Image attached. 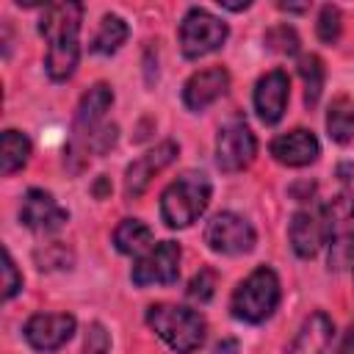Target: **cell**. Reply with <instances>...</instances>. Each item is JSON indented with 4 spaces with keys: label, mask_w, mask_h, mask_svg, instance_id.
I'll list each match as a JSON object with an SVG mask.
<instances>
[{
    "label": "cell",
    "mask_w": 354,
    "mask_h": 354,
    "mask_svg": "<svg viewBox=\"0 0 354 354\" xmlns=\"http://www.w3.org/2000/svg\"><path fill=\"white\" fill-rule=\"evenodd\" d=\"M80 3H53L44 8L39 33L47 39L44 66L53 80H69L80 58Z\"/></svg>",
    "instance_id": "6da1fadb"
},
{
    "label": "cell",
    "mask_w": 354,
    "mask_h": 354,
    "mask_svg": "<svg viewBox=\"0 0 354 354\" xmlns=\"http://www.w3.org/2000/svg\"><path fill=\"white\" fill-rule=\"evenodd\" d=\"M113 102V91L108 83H94L77 111H75V122H72V138H69V147H66V163L72 171H80L88 158H91V141L94 136L100 133V127L105 124V111L111 108Z\"/></svg>",
    "instance_id": "7a4b0ae2"
},
{
    "label": "cell",
    "mask_w": 354,
    "mask_h": 354,
    "mask_svg": "<svg viewBox=\"0 0 354 354\" xmlns=\"http://www.w3.org/2000/svg\"><path fill=\"white\" fill-rule=\"evenodd\" d=\"M147 324L155 329V335L174 348L177 354H191L202 346L205 340V318L191 310V307H180V304H152L147 310Z\"/></svg>",
    "instance_id": "3957f363"
},
{
    "label": "cell",
    "mask_w": 354,
    "mask_h": 354,
    "mask_svg": "<svg viewBox=\"0 0 354 354\" xmlns=\"http://www.w3.org/2000/svg\"><path fill=\"white\" fill-rule=\"evenodd\" d=\"M210 202V180L199 171H185L180 174L160 196V218L166 227L183 230L194 224Z\"/></svg>",
    "instance_id": "277c9868"
},
{
    "label": "cell",
    "mask_w": 354,
    "mask_h": 354,
    "mask_svg": "<svg viewBox=\"0 0 354 354\" xmlns=\"http://www.w3.org/2000/svg\"><path fill=\"white\" fill-rule=\"evenodd\" d=\"M279 304V277L268 266H257L235 290L230 299V310L238 321L246 324H263L274 315Z\"/></svg>",
    "instance_id": "5b68a950"
},
{
    "label": "cell",
    "mask_w": 354,
    "mask_h": 354,
    "mask_svg": "<svg viewBox=\"0 0 354 354\" xmlns=\"http://www.w3.org/2000/svg\"><path fill=\"white\" fill-rule=\"evenodd\" d=\"M324 232L329 243V268H346L354 260V191H340L324 207Z\"/></svg>",
    "instance_id": "8992f818"
},
{
    "label": "cell",
    "mask_w": 354,
    "mask_h": 354,
    "mask_svg": "<svg viewBox=\"0 0 354 354\" xmlns=\"http://www.w3.org/2000/svg\"><path fill=\"white\" fill-rule=\"evenodd\" d=\"M227 22L213 17L205 8H188V14L180 22V50L185 58H202L213 50H218L227 41Z\"/></svg>",
    "instance_id": "52a82bcc"
},
{
    "label": "cell",
    "mask_w": 354,
    "mask_h": 354,
    "mask_svg": "<svg viewBox=\"0 0 354 354\" xmlns=\"http://www.w3.org/2000/svg\"><path fill=\"white\" fill-rule=\"evenodd\" d=\"M205 243L218 254H246L254 249V227L238 213H216L205 227Z\"/></svg>",
    "instance_id": "ba28073f"
},
{
    "label": "cell",
    "mask_w": 354,
    "mask_h": 354,
    "mask_svg": "<svg viewBox=\"0 0 354 354\" xmlns=\"http://www.w3.org/2000/svg\"><path fill=\"white\" fill-rule=\"evenodd\" d=\"M257 155V138L246 122H227L216 136V163L221 171H243Z\"/></svg>",
    "instance_id": "9c48e42d"
},
{
    "label": "cell",
    "mask_w": 354,
    "mask_h": 354,
    "mask_svg": "<svg viewBox=\"0 0 354 354\" xmlns=\"http://www.w3.org/2000/svg\"><path fill=\"white\" fill-rule=\"evenodd\" d=\"M133 282L138 288L147 285H174L180 277V243L174 241H160L155 249L138 257L133 266Z\"/></svg>",
    "instance_id": "30bf717a"
},
{
    "label": "cell",
    "mask_w": 354,
    "mask_h": 354,
    "mask_svg": "<svg viewBox=\"0 0 354 354\" xmlns=\"http://www.w3.org/2000/svg\"><path fill=\"white\" fill-rule=\"evenodd\" d=\"M22 332L36 351H55L75 335V318L69 313H36Z\"/></svg>",
    "instance_id": "8fae6325"
},
{
    "label": "cell",
    "mask_w": 354,
    "mask_h": 354,
    "mask_svg": "<svg viewBox=\"0 0 354 354\" xmlns=\"http://www.w3.org/2000/svg\"><path fill=\"white\" fill-rule=\"evenodd\" d=\"M174 158H177V144L174 141H163V144L152 147L149 152H144L141 158H136L124 169V194L130 199H138L147 191V185L152 183V177L158 171H163Z\"/></svg>",
    "instance_id": "7c38bea8"
},
{
    "label": "cell",
    "mask_w": 354,
    "mask_h": 354,
    "mask_svg": "<svg viewBox=\"0 0 354 354\" xmlns=\"http://www.w3.org/2000/svg\"><path fill=\"white\" fill-rule=\"evenodd\" d=\"M69 213L53 199L50 191H41V188H30L22 199V207H19V221L33 230V232H55L66 224Z\"/></svg>",
    "instance_id": "4fadbf2b"
},
{
    "label": "cell",
    "mask_w": 354,
    "mask_h": 354,
    "mask_svg": "<svg viewBox=\"0 0 354 354\" xmlns=\"http://www.w3.org/2000/svg\"><path fill=\"white\" fill-rule=\"evenodd\" d=\"M290 97V80L285 69H271L266 72L257 86H254V111L266 124H277L285 113Z\"/></svg>",
    "instance_id": "5bb4252c"
},
{
    "label": "cell",
    "mask_w": 354,
    "mask_h": 354,
    "mask_svg": "<svg viewBox=\"0 0 354 354\" xmlns=\"http://www.w3.org/2000/svg\"><path fill=\"white\" fill-rule=\"evenodd\" d=\"M230 88V72L224 66H210L194 72L183 86V102L191 111H205L218 97H224Z\"/></svg>",
    "instance_id": "9a60e30c"
},
{
    "label": "cell",
    "mask_w": 354,
    "mask_h": 354,
    "mask_svg": "<svg viewBox=\"0 0 354 354\" xmlns=\"http://www.w3.org/2000/svg\"><path fill=\"white\" fill-rule=\"evenodd\" d=\"M268 149H271L274 160H279L285 166H310L321 155L318 138L310 130H304V127H296L290 133L277 136Z\"/></svg>",
    "instance_id": "2e32d148"
},
{
    "label": "cell",
    "mask_w": 354,
    "mask_h": 354,
    "mask_svg": "<svg viewBox=\"0 0 354 354\" xmlns=\"http://www.w3.org/2000/svg\"><path fill=\"white\" fill-rule=\"evenodd\" d=\"M290 246L299 257H313L321 243H326V232H324V216L321 210H299L290 218Z\"/></svg>",
    "instance_id": "e0dca14e"
},
{
    "label": "cell",
    "mask_w": 354,
    "mask_h": 354,
    "mask_svg": "<svg viewBox=\"0 0 354 354\" xmlns=\"http://www.w3.org/2000/svg\"><path fill=\"white\" fill-rule=\"evenodd\" d=\"M332 332H335L332 318L318 310L310 318H304L293 343L288 346V354H326V348L332 343Z\"/></svg>",
    "instance_id": "ac0fdd59"
},
{
    "label": "cell",
    "mask_w": 354,
    "mask_h": 354,
    "mask_svg": "<svg viewBox=\"0 0 354 354\" xmlns=\"http://www.w3.org/2000/svg\"><path fill=\"white\" fill-rule=\"evenodd\" d=\"M113 246L122 254H147L152 246V230L138 218H122L113 230Z\"/></svg>",
    "instance_id": "d6986e66"
},
{
    "label": "cell",
    "mask_w": 354,
    "mask_h": 354,
    "mask_svg": "<svg viewBox=\"0 0 354 354\" xmlns=\"http://www.w3.org/2000/svg\"><path fill=\"white\" fill-rule=\"evenodd\" d=\"M326 133L335 144H348L354 138V97H335L326 111Z\"/></svg>",
    "instance_id": "ffe728a7"
},
{
    "label": "cell",
    "mask_w": 354,
    "mask_h": 354,
    "mask_svg": "<svg viewBox=\"0 0 354 354\" xmlns=\"http://www.w3.org/2000/svg\"><path fill=\"white\" fill-rule=\"evenodd\" d=\"M127 33H130V28H127V22L122 17L105 14L102 22H100V30L94 33V39L88 44V50L97 53V55H111L127 41Z\"/></svg>",
    "instance_id": "44dd1931"
},
{
    "label": "cell",
    "mask_w": 354,
    "mask_h": 354,
    "mask_svg": "<svg viewBox=\"0 0 354 354\" xmlns=\"http://www.w3.org/2000/svg\"><path fill=\"white\" fill-rule=\"evenodd\" d=\"M30 158V138L19 130H3L0 138V171L8 177L17 169H22Z\"/></svg>",
    "instance_id": "7402d4cb"
},
{
    "label": "cell",
    "mask_w": 354,
    "mask_h": 354,
    "mask_svg": "<svg viewBox=\"0 0 354 354\" xmlns=\"http://www.w3.org/2000/svg\"><path fill=\"white\" fill-rule=\"evenodd\" d=\"M299 75L304 80V102L313 108L324 91V77H326V69H324V61L318 55H304L299 61Z\"/></svg>",
    "instance_id": "603a6c76"
},
{
    "label": "cell",
    "mask_w": 354,
    "mask_h": 354,
    "mask_svg": "<svg viewBox=\"0 0 354 354\" xmlns=\"http://www.w3.org/2000/svg\"><path fill=\"white\" fill-rule=\"evenodd\" d=\"M266 47L274 53H282V55H293V53H299V36L293 28L277 25L266 33Z\"/></svg>",
    "instance_id": "cb8c5ba5"
},
{
    "label": "cell",
    "mask_w": 354,
    "mask_h": 354,
    "mask_svg": "<svg viewBox=\"0 0 354 354\" xmlns=\"http://www.w3.org/2000/svg\"><path fill=\"white\" fill-rule=\"evenodd\" d=\"M213 293H216V271L213 268H199L194 274V279L188 282V299L205 304V301L213 299Z\"/></svg>",
    "instance_id": "d4e9b609"
},
{
    "label": "cell",
    "mask_w": 354,
    "mask_h": 354,
    "mask_svg": "<svg viewBox=\"0 0 354 354\" xmlns=\"http://www.w3.org/2000/svg\"><path fill=\"white\" fill-rule=\"evenodd\" d=\"M36 263L41 271H53V268H69L72 266V252L61 243H50L44 249L36 252Z\"/></svg>",
    "instance_id": "484cf974"
},
{
    "label": "cell",
    "mask_w": 354,
    "mask_h": 354,
    "mask_svg": "<svg viewBox=\"0 0 354 354\" xmlns=\"http://www.w3.org/2000/svg\"><path fill=\"white\" fill-rule=\"evenodd\" d=\"M337 36H340V11L335 6H324L318 14V39L335 44Z\"/></svg>",
    "instance_id": "4316f807"
},
{
    "label": "cell",
    "mask_w": 354,
    "mask_h": 354,
    "mask_svg": "<svg viewBox=\"0 0 354 354\" xmlns=\"http://www.w3.org/2000/svg\"><path fill=\"white\" fill-rule=\"evenodd\" d=\"M19 288H22V277H19L17 266H14L11 252L3 249V299H6V301L14 299V296L19 293Z\"/></svg>",
    "instance_id": "83f0119b"
},
{
    "label": "cell",
    "mask_w": 354,
    "mask_h": 354,
    "mask_svg": "<svg viewBox=\"0 0 354 354\" xmlns=\"http://www.w3.org/2000/svg\"><path fill=\"white\" fill-rule=\"evenodd\" d=\"M111 348V337L105 332L102 324H91L88 335H86V354H108Z\"/></svg>",
    "instance_id": "f1b7e54d"
},
{
    "label": "cell",
    "mask_w": 354,
    "mask_h": 354,
    "mask_svg": "<svg viewBox=\"0 0 354 354\" xmlns=\"http://www.w3.org/2000/svg\"><path fill=\"white\" fill-rule=\"evenodd\" d=\"M337 354H354V326L346 329V335H343V340L337 346Z\"/></svg>",
    "instance_id": "f546056e"
},
{
    "label": "cell",
    "mask_w": 354,
    "mask_h": 354,
    "mask_svg": "<svg viewBox=\"0 0 354 354\" xmlns=\"http://www.w3.org/2000/svg\"><path fill=\"white\" fill-rule=\"evenodd\" d=\"M235 351H238V343L235 340H224V343L216 346V354H235Z\"/></svg>",
    "instance_id": "4dcf8cb0"
},
{
    "label": "cell",
    "mask_w": 354,
    "mask_h": 354,
    "mask_svg": "<svg viewBox=\"0 0 354 354\" xmlns=\"http://www.w3.org/2000/svg\"><path fill=\"white\" fill-rule=\"evenodd\" d=\"M221 3V8H230V11H243V8H249V3L243 0V3H227V0H218Z\"/></svg>",
    "instance_id": "1f68e13d"
}]
</instances>
